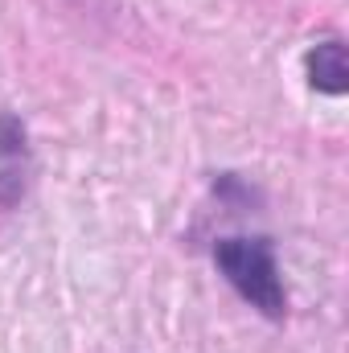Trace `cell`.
Listing matches in <instances>:
<instances>
[{"mask_svg": "<svg viewBox=\"0 0 349 353\" xmlns=\"http://www.w3.org/2000/svg\"><path fill=\"white\" fill-rule=\"evenodd\" d=\"M214 267L259 316H267V321L288 316V288L279 279L271 239H218L214 243Z\"/></svg>", "mask_w": 349, "mask_h": 353, "instance_id": "obj_1", "label": "cell"}, {"mask_svg": "<svg viewBox=\"0 0 349 353\" xmlns=\"http://www.w3.org/2000/svg\"><path fill=\"white\" fill-rule=\"evenodd\" d=\"M25 161H29V144H25V123L4 111L0 115V205H17L25 193Z\"/></svg>", "mask_w": 349, "mask_h": 353, "instance_id": "obj_2", "label": "cell"}, {"mask_svg": "<svg viewBox=\"0 0 349 353\" xmlns=\"http://www.w3.org/2000/svg\"><path fill=\"white\" fill-rule=\"evenodd\" d=\"M304 66H308V83H312V90H321V94H346V90H349L346 46H341L337 37L317 41V46L308 50Z\"/></svg>", "mask_w": 349, "mask_h": 353, "instance_id": "obj_3", "label": "cell"}]
</instances>
